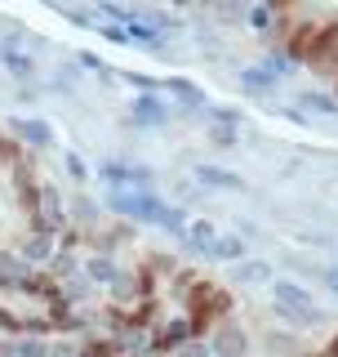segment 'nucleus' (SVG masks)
Segmentation results:
<instances>
[{
  "label": "nucleus",
  "instance_id": "obj_1",
  "mask_svg": "<svg viewBox=\"0 0 338 357\" xmlns=\"http://www.w3.org/2000/svg\"><path fill=\"white\" fill-rule=\"evenodd\" d=\"M107 210H116L120 219L129 223H152V228H161V219L169 215V206L174 201L156 197V192H129V188H107Z\"/></svg>",
  "mask_w": 338,
  "mask_h": 357
},
{
  "label": "nucleus",
  "instance_id": "obj_2",
  "mask_svg": "<svg viewBox=\"0 0 338 357\" xmlns=\"http://www.w3.org/2000/svg\"><path fill=\"white\" fill-rule=\"evenodd\" d=\"M272 308H276V317L298 321V326L321 321V308H316V299H312V290L289 282V277H272Z\"/></svg>",
  "mask_w": 338,
  "mask_h": 357
},
{
  "label": "nucleus",
  "instance_id": "obj_3",
  "mask_svg": "<svg viewBox=\"0 0 338 357\" xmlns=\"http://www.w3.org/2000/svg\"><path fill=\"white\" fill-rule=\"evenodd\" d=\"M94 174L103 178L107 188H129V192H156V174L138 161H120V156H107V161L94 165Z\"/></svg>",
  "mask_w": 338,
  "mask_h": 357
},
{
  "label": "nucleus",
  "instance_id": "obj_4",
  "mask_svg": "<svg viewBox=\"0 0 338 357\" xmlns=\"http://www.w3.org/2000/svg\"><path fill=\"white\" fill-rule=\"evenodd\" d=\"M129 116H134V126H165L169 116H174V103H165V94H134V103H129Z\"/></svg>",
  "mask_w": 338,
  "mask_h": 357
},
{
  "label": "nucleus",
  "instance_id": "obj_5",
  "mask_svg": "<svg viewBox=\"0 0 338 357\" xmlns=\"http://www.w3.org/2000/svg\"><path fill=\"white\" fill-rule=\"evenodd\" d=\"M191 340H200V331H196V321H191V317H174V321H165V326L152 335L156 349H169V353H178Z\"/></svg>",
  "mask_w": 338,
  "mask_h": 357
},
{
  "label": "nucleus",
  "instance_id": "obj_6",
  "mask_svg": "<svg viewBox=\"0 0 338 357\" xmlns=\"http://www.w3.org/2000/svg\"><path fill=\"white\" fill-rule=\"evenodd\" d=\"M191 178H196L200 188H214V192H245V178L241 174L223 170V165H209V161H200L196 170H191Z\"/></svg>",
  "mask_w": 338,
  "mask_h": 357
},
{
  "label": "nucleus",
  "instance_id": "obj_7",
  "mask_svg": "<svg viewBox=\"0 0 338 357\" xmlns=\"http://www.w3.org/2000/svg\"><path fill=\"white\" fill-rule=\"evenodd\" d=\"M9 130H14L27 148H54V130L45 126V121H36V116H14Z\"/></svg>",
  "mask_w": 338,
  "mask_h": 357
},
{
  "label": "nucleus",
  "instance_id": "obj_8",
  "mask_svg": "<svg viewBox=\"0 0 338 357\" xmlns=\"http://www.w3.org/2000/svg\"><path fill=\"white\" fill-rule=\"evenodd\" d=\"M161 89H165V94H174L183 107H205L209 112V94L200 85H191L187 76H169V81H161Z\"/></svg>",
  "mask_w": 338,
  "mask_h": 357
},
{
  "label": "nucleus",
  "instance_id": "obj_9",
  "mask_svg": "<svg viewBox=\"0 0 338 357\" xmlns=\"http://www.w3.org/2000/svg\"><path fill=\"white\" fill-rule=\"evenodd\" d=\"M54 255H58V237H49V232H31V237H22V255H18V259H27L31 268L49 264Z\"/></svg>",
  "mask_w": 338,
  "mask_h": 357
},
{
  "label": "nucleus",
  "instance_id": "obj_10",
  "mask_svg": "<svg viewBox=\"0 0 338 357\" xmlns=\"http://www.w3.org/2000/svg\"><path fill=\"white\" fill-rule=\"evenodd\" d=\"M205 259H218V264H232V268H236V264L250 259V245H245V237H218V241L205 250Z\"/></svg>",
  "mask_w": 338,
  "mask_h": 357
},
{
  "label": "nucleus",
  "instance_id": "obj_11",
  "mask_svg": "<svg viewBox=\"0 0 338 357\" xmlns=\"http://www.w3.org/2000/svg\"><path fill=\"white\" fill-rule=\"evenodd\" d=\"M178 241H183L187 250H200V255H205L209 245L218 241V228H214L209 219H187V228H183V237H178Z\"/></svg>",
  "mask_w": 338,
  "mask_h": 357
},
{
  "label": "nucleus",
  "instance_id": "obj_12",
  "mask_svg": "<svg viewBox=\"0 0 338 357\" xmlns=\"http://www.w3.org/2000/svg\"><path fill=\"white\" fill-rule=\"evenodd\" d=\"M0 63L14 72V81H31V76H36V63H31V54H22L18 45H0Z\"/></svg>",
  "mask_w": 338,
  "mask_h": 357
},
{
  "label": "nucleus",
  "instance_id": "obj_13",
  "mask_svg": "<svg viewBox=\"0 0 338 357\" xmlns=\"http://www.w3.org/2000/svg\"><path fill=\"white\" fill-rule=\"evenodd\" d=\"M85 277H89V282H98V286H116L120 264L111 259V255H94V259H85Z\"/></svg>",
  "mask_w": 338,
  "mask_h": 357
},
{
  "label": "nucleus",
  "instance_id": "obj_14",
  "mask_svg": "<svg viewBox=\"0 0 338 357\" xmlns=\"http://www.w3.org/2000/svg\"><path fill=\"white\" fill-rule=\"evenodd\" d=\"M298 112H316V116H338V98L321 94V89H303L298 94Z\"/></svg>",
  "mask_w": 338,
  "mask_h": 357
},
{
  "label": "nucleus",
  "instance_id": "obj_15",
  "mask_svg": "<svg viewBox=\"0 0 338 357\" xmlns=\"http://www.w3.org/2000/svg\"><path fill=\"white\" fill-rule=\"evenodd\" d=\"M209 353H214V357H241V353H245V335H236L232 326H223V331L209 340Z\"/></svg>",
  "mask_w": 338,
  "mask_h": 357
},
{
  "label": "nucleus",
  "instance_id": "obj_16",
  "mask_svg": "<svg viewBox=\"0 0 338 357\" xmlns=\"http://www.w3.org/2000/svg\"><path fill=\"white\" fill-rule=\"evenodd\" d=\"M232 277H236L241 286L272 282V264H263V259H245V264H236V268H232Z\"/></svg>",
  "mask_w": 338,
  "mask_h": 357
},
{
  "label": "nucleus",
  "instance_id": "obj_17",
  "mask_svg": "<svg viewBox=\"0 0 338 357\" xmlns=\"http://www.w3.org/2000/svg\"><path fill=\"white\" fill-rule=\"evenodd\" d=\"M276 85L280 81H276V76H267L263 67H241V89H245V94H272Z\"/></svg>",
  "mask_w": 338,
  "mask_h": 357
},
{
  "label": "nucleus",
  "instance_id": "obj_18",
  "mask_svg": "<svg viewBox=\"0 0 338 357\" xmlns=\"http://www.w3.org/2000/svg\"><path fill=\"white\" fill-rule=\"evenodd\" d=\"M0 357H49V344L45 340H18L9 349H0Z\"/></svg>",
  "mask_w": 338,
  "mask_h": 357
},
{
  "label": "nucleus",
  "instance_id": "obj_19",
  "mask_svg": "<svg viewBox=\"0 0 338 357\" xmlns=\"http://www.w3.org/2000/svg\"><path fill=\"white\" fill-rule=\"evenodd\" d=\"M258 67H263L267 76H276V81H280V76H289V72H294V63H289V54H285V50H272V54H267V59L258 63Z\"/></svg>",
  "mask_w": 338,
  "mask_h": 357
},
{
  "label": "nucleus",
  "instance_id": "obj_20",
  "mask_svg": "<svg viewBox=\"0 0 338 357\" xmlns=\"http://www.w3.org/2000/svg\"><path fill=\"white\" fill-rule=\"evenodd\" d=\"M245 22H250V27H272L276 9L272 5H250V9H245Z\"/></svg>",
  "mask_w": 338,
  "mask_h": 357
},
{
  "label": "nucleus",
  "instance_id": "obj_21",
  "mask_svg": "<svg viewBox=\"0 0 338 357\" xmlns=\"http://www.w3.org/2000/svg\"><path fill=\"white\" fill-rule=\"evenodd\" d=\"M63 165H67V174H72L76 183H89V165H85L76 152H63Z\"/></svg>",
  "mask_w": 338,
  "mask_h": 357
},
{
  "label": "nucleus",
  "instance_id": "obj_22",
  "mask_svg": "<svg viewBox=\"0 0 338 357\" xmlns=\"http://www.w3.org/2000/svg\"><path fill=\"white\" fill-rule=\"evenodd\" d=\"M209 139H214V143H223V148H232V143L241 139V134H236L232 126H218V121H214V126H209Z\"/></svg>",
  "mask_w": 338,
  "mask_h": 357
},
{
  "label": "nucleus",
  "instance_id": "obj_23",
  "mask_svg": "<svg viewBox=\"0 0 338 357\" xmlns=\"http://www.w3.org/2000/svg\"><path fill=\"white\" fill-rule=\"evenodd\" d=\"M76 357H116V349H111V344H94V340H85Z\"/></svg>",
  "mask_w": 338,
  "mask_h": 357
},
{
  "label": "nucleus",
  "instance_id": "obj_24",
  "mask_svg": "<svg viewBox=\"0 0 338 357\" xmlns=\"http://www.w3.org/2000/svg\"><path fill=\"white\" fill-rule=\"evenodd\" d=\"M174 357H214V353H209V340H191V344H183Z\"/></svg>",
  "mask_w": 338,
  "mask_h": 357
},
{
  "label": "nucleus",
  "instance_id": "obj_25",
  "mask_svg": "<svg viewBox=\"0 0 338 357\" xmlns=\"http://www.w3.org/2000/svg\"><path fill=\"white\" fill-rule=\"evenodd\" d=\"M76 59H81V67H89V72H98V76H111V67L98 59V54H76Z\"/></svg>",
  "mask_w": 338,
  "mask_h": 357
},
{
  "label": "nucleus",
  "instance_id": "obj_26",
  "mask_svg": "<svg viewBox=\"0 0 338 357\" xmlns=\"http://www.w3.org/2000/svg\"><path fill=\"white\" fill-rule=\"evenodd\" d=\"M321 277H325V286H330V295H338V259H334V264H325V273H321Z\"/></svg>",
  "mask_w": 338,
  "mask_h": 357
},
{
  "label": "nucleus",
  "instance_id": "obj_27",
  "mask_svg": "<svg viewBox=\"0 0 338 357\" xmlns=\"http://www.w3.org/2000/svg\"><path fill=\"white\" fill-rule=\"evenodd\" d=\"M334 353H338V340H334Z\"/></svg>",
  "mask_w": 338,
  "mask_h": 357
}]
</instances>
